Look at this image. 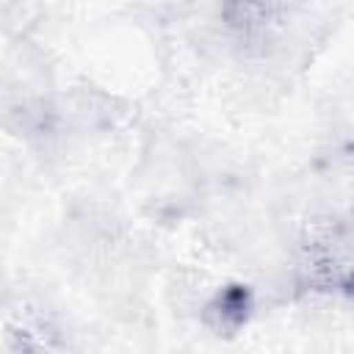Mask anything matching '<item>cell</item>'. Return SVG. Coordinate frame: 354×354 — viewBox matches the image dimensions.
Wrapping results in <instances>:
<instances>
[{"label": "cell", "mask_w": 354, "mask_h": 354, "mask_svg": "<svg viewBox=\"0 0 354 354\" xmlns=\"http://www.w3.org/2000/svg\"><path fill=\"white\" fill-rule=\"evenodd\" d=\"M252 310H254L252 290L246 285L232 282V285L218 288L207 299V304L202 310V318L216 335H235L249 324Z\"/></svg>", "instance_id": "1"}, {"label": "cell", "mask_w": 354, "mask_h": 354, "mask_svg": "<svg viewBox=\"0 0 354 354\" xmlns=\"http://www.w3.org/2000/svg\"><path fill=\"white\" fill-rule=\"evenodd\" d=\"M224 17L227 25L243 41H263L274 30L279 19V8L277 0H227Z\"/></svg>", "instance_id": "2"}, {"label": "cell", "mask_w": 354, "mask_h": 354, "mask_svg": "<svg viewBox=\"0 0 354 354\" xmlns=\"http://www.w3.org/2000/svg\"><path fill=\"white\" fill-rule=\"evenodd\" d=\"M310 282L321 290H335L354 301V263H318Z\"/></svg>", "instance_id": "3"}]
</instances>
